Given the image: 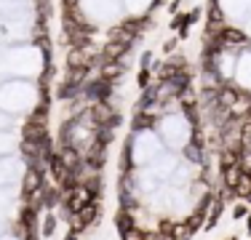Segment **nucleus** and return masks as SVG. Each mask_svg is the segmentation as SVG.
Here are the masks:
<instances>
[{
    "mask_svg": "<svg viewBox=\"0 0 251 240\" xmlns=\"http://www.w3.org/2000/svg\"><path fill=\"white\" fill-rule=\"evenodd\" d=\"M97 219H99V203L91 200V203H86V206H83L80 211L73 216V232L77 235V232L94 227V221H97Z\"/></svg>",
    "mask_w": 251,
    "mask_h": 240,
    "instance_id": "1",
    "label": "nucleus"
},
{
    "mask_svg": "<svg viewBox=\"0 0 251 240\" xmlns=\"http://www.w3.org/2000/svg\"><path fill=\"white\" fill-rule=\"evenodd\" d=\"M62 203H64V208H67V214H70V216H75L83 206H86V203H91V197L86 195V190H83V187H75V190L64 192Z\"/></svg>",
    "mask_w": 251,
    "mask_h": 240,
    "instance_id": "2",
    "label": "nucleus"
},
{
    "mask_svg": "<svg viewBox=\"0 0 251 240\" xmlns=\"http://www.w3.org/2000/svg\"><path fill=\"white\" fill-rule=\"evenodd\" d=\"M88 115H91L94 120L91 123L94 125H110V120L115 118V112H112V107H110V101H97V104L91 107V112H88Z\"/></svg>",
    "mask_w": 251,
    "mask_h": 240,
    "instance_id": "3",
    "label": "nucleus"
},
{
    "mask_svg": "<svg viewBox=\"0 0 251 240\" xmlns=\"http://www.w3.org/2000/svg\"><path fill=\"white\" fill-rule=\"evenodd\" d=\"M88 96V99H97V101H110V96H112V83H107V80H99L97 83H91V86L83 91Z\"/></svg>",
    "mask_w": 251,
    "mask_h": 240,
    "instance_id": "4",
    "label": "nucleus"
},
{
    "mask_svg": "<svg viewBox=\"0 0 251 240\" xmlns=\"http://www.w3.org/2000/svg\"><path fill=\"white\" fill-rule=\"evenodd\" d=\"M238 99H241V91H238V88H232V86H225L222 91H217V107H219V110L230 112L232 107L238 104Z\"/></svg>",
    "mask_w": 251,
    "mask_h": 240,
    "instance_id": "5",
    "label": "nucleus"
},
{
    "mask_svg": "<svg viewBox=\"0 0 251 240\" xmlns=\"http://www.w3.org/2000/svg\"><path fill=\"white\" fill-rule=\"evenodd\" d=\"M56 158L62 160V166H67L70 171H75V168L83 163V155H80V149H77V147H59Z\"/></svg>",
    "mask_w": 251,
    "mask_h": 240,
    "instance_id": "6",
    "label": "nucleus"
},
{
    "mask_svg": "<svg viewBox=\"0 0 251 240\" xmlns=\"http://www.w3.org/2000/svg\"><path fill=\"white\" fill-rule=\"evenodd\" d=\"M91 62H94V59L86 53V48H73L70 56H67V67L70 70H88V67H91Z\"/></svg>",
    "mask_w": 251,
    "mask_h": 240,
    "instance_id": "7",
    "label": "nucleus"
},
{
    "mask_svg": "<svg viewBox=\"0 0 251 240\" xmlns=\"http://www.w3.org/2000/svg\"><path fill=\"white\" fill-rule=\"evenodd\" d=\"M46 136V125L43 123H35L32 118L27 120L25 125H22V139L25 142H40Z\"/></svg>",
    "mask_w": 251,
    "mask_h": 240,
    "instance_id": "8",
    "label": "nucleus"
},
{
    "mask_svg": "<svg viewBox=\"0 0 251 240\" xmlns=\"http://www.w3.org/2000/svg\"><path fill=\"white\" fill-rule=\"evenodd\" d=\"M40 187H43V173H38V171H29L25 173V182H22V195L25 197H29L32 192H38Z\"/></svg>",
    "mask_w": 251,
    "mask_h": 240,
    "instance_id": "9",
    "label": "nucleus"
},
{
    "mask_svg": "<svg viewBox=\"0 0 251 240\" xmlns=\"http://www.w3.org/2000/svg\"><path fill=\"white\" fill-rule=\"evenodd\" d=\"M126 51H128V46H126V43H121V40H110V43L101 48L99 56L104 59V62H118V59H121Z\"/></svg>",
    "mask_w": 251,
    "mask_h": 240,
    "instance_id": "10",
    "label": "nucleus"
},
{
    "mask_svg": "<svg viewBox=\"0 0 251 240\" xmlns=\"http://www.w3.org/2000/svg\"><path fill=\"white\" fill-rule=\"evenodd\" d=\"M80 187L86 190V195L91 197V200H97V197L101 195V179H99V173H91V176H86L80 182Z\"/></svg>",
    "mask_w": 251,
    "mask_h": 240,
    "instance_id": "11",
    "label": "nucleus"
},
{
    "mask_svg": "<svg viewBox=\"0 0 251 240\" xmlns=\"http://www.w3.org/2000/svg\"><path fill=\"white\" fill-rule=\"evenodd\" d=\"M235 197H241V200H251V176H249V173H243V171H241L238 184H235Z\"/></svg>",
    "mask_w": 251,
    "mask_h": 240,
    "instance_id": "12",
    "label": "nucleus"
},
{
    "mask_svg": "<svg viewBox=\"0 0 251 240\" xmlns=\"http://www.w3.org/2000/svg\"><path fill=\"white\" fill-rule=\"evenodd\" d=\"M123 72V64L121 62H104L101 64V80H107V83H112V80H118V75Z\"/></svg>",
    "mask_w": 251,
    "mask_h": 240,
    "instance_id": "13",
    "label": "nucleus"
},
{
    "mask_svg": "<svg viewBox=\"0 0 251 240\" xmlns=\"http://www.w3.org/2000/svg\"><path fill=\"white\" fill-rule=\"evenodd\" d=\"M222 43L225 46H232V43H246V35L241 32V29H235V27H227V29H222Z\"/></svg>",
    "mask_w": 251,
    "mask_h": 240,
    "instance_id": "14",
    "label": "nucleus"
},
{
    "mask_svg": "<svg viewBox=\"0 0 251 240\" xmlns=\"http://www.w3.org/2000/svg\"><path fill=\"white\" fill-rule=\"evenodd\" d=\"M115 221H118V230H121V235L136 227V224H134V219H131V211H126V208H121V211L115 214Z\"/></svg>",
    "mask_w": 251,
    "mask_h": 240,
    "instance_id": "15",
    "label": "nucleus"
},
{
    "mask_svg": "<svg viewBox=\"0 0 251 240\" xmlns=\"http://www.w3.org/2000/svg\"><path fill=\"white\" fill-rule=\"evenodd\" d=\"M222 19H225L222 8L217 5V0H211V3H208V24H211V27H222Z\"/></svg>",
    "mask_w": 251,
    "mask_h": 240,
    "instance_id": "16",
    "label": "nucleus"
},
{
    "mask_svg": "<svg viewBox=\"0 0 251 240\" xmlns=\"http://www.w3.org/2000/svg\"><path fill=\"white\" fill-rule=\"evenodd\" d=\"M238 176H241V168H222V184L230 190H235Z\"/></svg>",
    "mask_w": 251,
    "mask_h": 240,
    "instance_id": "17",
    "label": "nucleus"
},
{
    "mask_svg": "<svg viewBox=\"0 0 251 240\" xmlns=\"http://www.w3.org/2000/svg\"><path fill=\"white\" fill-rule=\"evenodd\" d=\"M155 125V118L150 112H139V115L134 118V128H152Z\"/></svg>",
    "mask_w": 251,
    "mask_h": 240,
    "instance_id": "18",
    "label": "nucleus"
},
{
    "mask_svg": "<svg viewBox=\"0 0 251 240\" xmlns=\"http://www.w3.org/2000/svg\"><path fill=\"white\" fill-rule=\"evenodd\" d=\"M193 235H190V230H187V224H174L171 227V240H190Z\"/></svg>",
    "mask_w": 251,
    "mask_h": 240,
    "instance_id": "19",
    "label": "nucleus"
},
{
    "mask_svg": "<svg viewBox=\"0 0 251 240\" xmlns=\"http://www.w3.org/2000/svg\"><path fill=\"white\" fill-rule=\"evenodd\" d=\"M155 101H158V88H145V94H142V110L147 104H155Z\"/></svg>",
    "mask_w": 251,
    "mask_h": 240,
    "instance_id": "20",
    "label": "nucleus"
},
{
    "mask_svg": "<svg viewBox=\"0 0 251 240\" xmlns=\"http://www.w3.org/2000/svg\"><path fill=\"white\" fill-rule=\"evenodd\" d=\"M123 240H147V232L142 230V227H134V230H128V232H123L121 235Z\"/></svg>",
    "mask_w": 251,
    "mask_h": 240,
    "instance_id": "21",
    "label": "nucleus"
},
{
    "mask_svg": "<svg viewBox=\"0 0 251 240\" xmlns=\"http://www.w3.org/2000/svg\"><path fill=\"white\" fill-rule=\"evenodd\" d=\"M53 232H56V216L49 214V216H46V221H43V235L49 238V235H53Z\"/></svg>",
    "mask_w": 251,
    "mask_h": 240,
    "instance_id": "22",
    "label": "nucleus"
},
{
    "mask_svg": "<svg viewBox=\"0 0 251 240\" xmlns=\"http://www.w3.org/2000/svg\"><path fill=\"white\" fill-rule=\"evenodd\" d=\"M38 11H40V16H51V5H49V0H38Z\"/></svg>",
    "mask_w": 251,
    "mask_h": 240,
    "instance_id": "23",
    "label": "nucleus"
},
{
    "mask_svg": "<svg viewBox=\"0 0 251 240\" xmlns=\"http://www.w3.org/2000/svg\"><path fill=\"white\" fill-rule=\"evenodd\" d=\"M147 240H171V235H169V232L155 230V232H147Z\"/></svg>",
    "mask_w": 251,
    "mask_h": 240,
    "instance_id": "24",
    "label": "nucleus"
},
{
    "mask_svg": "<svg viewBox=\"0 0 251 240\" xmlns=\"http://www.w3.org/2000/svg\"><path fill=\"white\" fill-rule=\"evenodd\" d=\"M147 86H150V72L142 70L139 72V88H147Z\"/></svg>",
    "mask_w": 251,
    "mask_h": 240,
    "instance_id": "25",
    "label": "nucleus"
},
{
    "mask_svg": "<svg viewBox=\"0 0 251 240\" xmlns=\"http://www.w3.org/2000/svg\"><path fill=\"white\" fill-rule=\"evenodd\" d=\"M232 216H235V219H246V216H249V208H246V206H235Z\"/></svg>",
    "mask_w": 251,
    "mask_h": 240,
    "instance_id": "26",
    "label": "nucleus"
},
{
    "mask_svg": "<svg viewBox=\"0 0 251 240\" xmlns=\"http://www.w3.org/2000/svg\"><path fill=\"white\" fill-rule=\"evenodd\" d=\"M62 3H64V8H67V11H75L77 8V0H62Z\"/></svg>",
    "mask_w": 251,
    "mask_h": 240,
    "instance_id": "27",
    "label": "nucleus"
},
{
    "mask_svg": "<svg viewBox=\"0 0 251 240\" xmlns=\"http://www.w3.org/2000/svg\"><path fill=\"white\" fill-rule=\"evenodd\" d=\"M174 48H176V40H166V46H163V51H166V53H171Z\"/></svg>",
    "mask_w": 251,
    "mask_h": 240,
    "instance_id": "28",
    "label": "nucleus"
},
{
    "mask_svg": "<svg viewBox=\"0 0 251 240\" xmlns=\"http://www.w3.org/2000/svg\"><path fill=\"white\" fill-rule=\"evenodd\" d=\"M27 240H38V232H29V235H27Z\"/></svg>",
    "mask_w": 251,
    "mask_h": 240,
    "instance_id": "29",
    "label": "nucleus"
},
{
    "mask_svg": "<svg viewBox=\"0 0 251 240\" xmlns=\"http://www.w3.org/2000/svg\"><path fill=\"white\" fill-rule=\"evenodd\" d=\"M64 240H77V235H75V232H70V235L64 238Z\"/></svg>",
    "mask_w": 251,
    "mask_h": 240,
    "instance_id": "30",
    "label": "nucleus"
},
{
    "mask_svg": "<svg viewBox=\"0 0 251 240\" xmlns=\"http://www.w3.org/2000/svg\"><path fill=\"white\" fill-rule=\"evenodd\" d=\"M246 219H249V227H246V230H249V235H251V211H249V216H246Z\"/></svg>",
    "mask_w": 251,
    "mask_h": 240,
    "instance_id": "31",
    "label": "nucleus"
},
{
    "mask_svg": "<svg viewBox=\"0 0 251 240\" xmlns=\"http://www.w3.org/2000/svg\"><path fill=\"white\" fill-rule=\"evenodd\" d=\"M246 120L251 123V104H249V110H246Z\"/></svg>",
    "mask_w": 251,
    "mask_h": 240,
    "instance_id": "32",
    "label": "nucleus"
}]
</instances>
